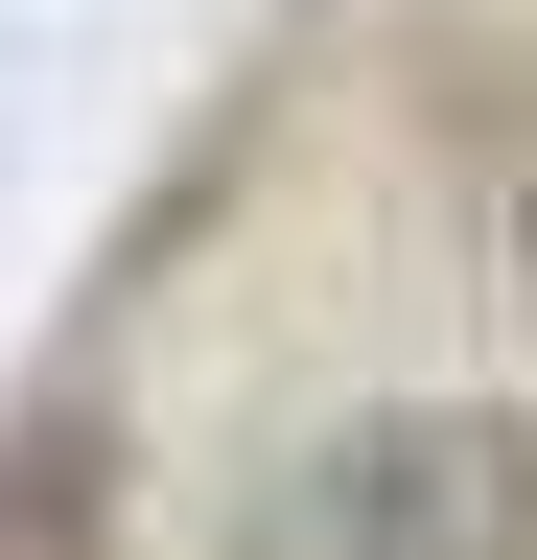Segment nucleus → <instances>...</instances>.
Here are the masks:
<instances>
[{"mask_svg":"<svg viewBox=\"0 0 537 560\" xmlns=\"http://www.w3.org/2000/svg\"><path fill=\"white\" fill-rule=\"evenodd\" d=\"M257 560H537V420L514 397H351L281 467Z\"/></svg>","mask_w":537,"mask_h":560,"instance_id":"1","label":"nucleus"},{"mask_svg":"<svg viewBox=\"0 0 537 560\" xmlns=\"http://www.w3.org/2000/svg\"><path fill=\"white\" fill-rule=\"evenodd\" d=\"M0 560H117V490H94L71 420H24V444H0Z\"/></svg>","mask_w":537,"mask_h":560,"instance_id":"2","label":"nucleus"},{"mask_svg":"<svg viewBox=\"0 0 537 560\" xmlns=\"http://www.w3.org/2000/svg\"><path fill=\"white\" fill-rule=\"evenodd\" d=\"M514 304H537V164H514Z\"/></svg>","mask_w":537,"mask_h":560,"instance_id":"3","label":"nucleus"}]
</instances>
